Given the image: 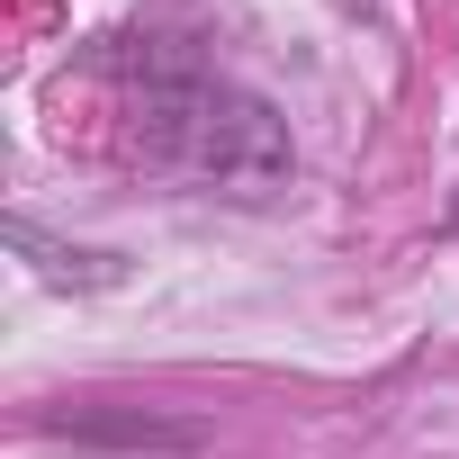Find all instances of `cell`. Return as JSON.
Masks as SVG:
<instances>
[{
	"label": "cell",
	"instance_id": "cell-1",
	"mask_svg": "<svg viewBox=\"0 0 459 459\" xmlns=\"http://www.w3.org/2000/svg\"><path fill=\"white\" fill-rule=\"evenodd\" d=\"M135 144L153 171L207 189V198H271L289 180V126L271 100H253L244 82L207 73L198 55H135Z\"/></svg>",
	"mask_w": 459,
	"mask_h": 459
},
{
	"label": "cell",
	"instance_id": "cell-2",
	"mask_svg": "<svg viewBox=\"0 0 459 459\" xmlns=\"http://www.w3.org/2000/svg\"><path fill=\"white\" fill-rule=\"evenodd\" d=\"M10 244L37 262V280H55V289H117L126 280V262L117 253H73V244H55L37 216H10Z\"/></svg>",
	"mask_w": 459,
	"mask_h": 459
}]
</instances>
